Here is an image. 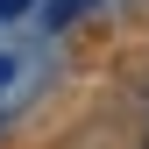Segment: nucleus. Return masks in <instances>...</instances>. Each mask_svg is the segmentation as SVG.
I'll return each instance as SVG.
<instances>
[{
    "mask_svg": "<svg viewBox=\"0 0 149 149\" xmlns=\"http://www.w3.org/2000/svg\"><path fill=\"white\" fill-rule=\"evenodd\" d=\"M29 7V0H0V22H14V14H22Z\"/></svg>",
    "mask_w": 149,
    "mask_h": 149,
    "instance_id": "nucleus-1",
    "label": "nucleus"
},
{
    "mask_svg": "<svg viewBox=\"0 0 149 149\" xmlns=\"http://www.w3.org/2000/svg\"><path fill=\"white\" fill-rule=\"evenodd\" d=\"M7 78H14V57H0V85H7Z\"/></svg>",
    "mask_w": 149,
    "mask_h": 149,
    "instance_id": "nucleus-2",
    "label": "nucleus"
}]
</instances>
